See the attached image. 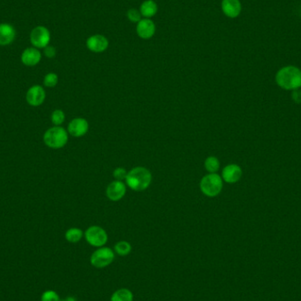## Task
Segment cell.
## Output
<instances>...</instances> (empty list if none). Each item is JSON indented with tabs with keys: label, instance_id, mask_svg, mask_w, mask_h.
Returning <instances> with one entry per match:
<instances>
[{
	"label": "cell",
	"instance_id": "5bb4252c",
	"mask_svg": "<svg viewBox=\"0 0 301 301\" xmlns=\"http://www.w3.org/2000/svg\"><path fill=\"white\" fill-rule=\"evenodd\" d=\"M156 31V26L151 19H142L137 25V34L140 38L148 40L152 38Z\"/></svg>",
	"mask_w": 301,
	"mask_h": 301
},
{
	"label": "cell",
	"instance_id": "5b68a950",
	"mask_svg": "<svg viewBox=\"0 0 301 301\" xmlns=\"http://www.w3.org/2000/svg\"><path fill=\"white\" fill-rule=\"evenodd\" d=\"M115 259V253L113 250L109 248L101 247L95 250L91 255V264L97 269H102L109 266Z\"/></svg>",
	"mask_w": 301,
	"mask_h": 301
},
{
	"label": "cell",
	"instance_id": "9a60e30c",
	"mask_svg": "<svg viewBox=\"0 0 301 301\" xmlns=\"http://www.w3.org/2000/svg\"><path fill=\"white\" fill-rule=\"evenodd\" d=\"M221 9L227 17L235 19L240 16L242 5L240 0H222Z\"/></svg>",
	"mask_w": 301,
	"mask_h": 301
},
{
	"label": "cell",
	"instance_id": "8992f818",
	"mask_svg": "<svg viewBox=\"0 0 301 301\" xmlns=\"http://www.w3.org/2000/svg\"><path fill=\"white\" fill-rule=\"evenodd\" d=\"M85 238L93 247L101 248L108 242V234L103 228L98 226H92L85 232Z\"/></svg>",
	"mask_w": 301,
	"mask_h": 301
},
{
	"label": "cell",
	"instance_id": "7402d4cb",
	"mask_svg": "<svg viewBox=\"0 0 301 301\" xmlns=\"http://www.w3.org/2000/svg\"><path fill=\"white\" fill-rule=\"evenodd\" d=\"M66 120V114L61 109H56L51 114V122L55 126H60Z\"/></svg>",
	"mask_w": 301,
	"mask_h": 301
},
{
	"label": "cell",
	"instance_id": "6da1fadb",
	"mask_svg": "<svg viewBox=\"0 0 301 301\" xmlns=\"http://www.w3.org/2000/svg\"><path fill=\"white\" fill-rule=\"evenodd\" d=\"M276 83L286 91H294L301 88V70L295 66H286L278 70Z\"/></svg>",
	"mask_w": 301,
	"mask_h": 301
},
{
	"label": "cell",
	"instance_id": "ffe728a7",
	"mask_svg": "<svg viewBox=\"0 0 301 301\" xmlns=\"http://www.w3.org/2000/svg\"><path fill=\"white\" fill-rule=\"evenodd\" d=\"M205 167L209 174L217 173L220 168V162L215 156H209L205 161Z\"/></svg>",
	"mask_w": 301,
	"mask_h": 301
},
{
	"label": "cell",
	"instance_id": "2e32d148",
	"mask_svg": "<svg viewBox=\"0 0 301 301\" xmlns=\"http://www.w3.org/2000/svg\"><path fill=\"white\" fill-rule=\"evenodd\" d=\"M16 37V31L11 24H0V46H7L13 44Z\"/></svg>",
	"mask_w": 301,
	"mask_h": 301
},
{
	"label": "cell",
	"instance_id": "ba28073f",
	"mask_svg": "<svg viewBox=\"0 0 301 301\" xmlns=\"http://www.w3.org/2000/svg\"><path fill=\"white\" fill-rule=\"evenodd\" d=\"M46 98V92L40 85L32 86L26 93V102L33 107H38L44 102Z\"/></svg>",
	"mask_w": 301,
	"mask_h": 301
},
{
	"label": "cell",
	"instance_id": "603a6c76",
	"mask_svg": "<svg viewBox=\"0 0 301 301\" xmlns=\"http://www.w3.org/2000/svg\"><path fill=\"white\" fill-rule=\"evenodd\" d=\"M58 83V76L54 72H49L45 75L44 79V85L46 88H55Z\"/></svg>",
	"mask_w": 301,
	"mask_h": 301
},
{
	"label": "cell",
	"instance_id": "d6986e66",
	"mask_svg": "<svg viewBox=\"0 0 301 301\" xmlns=\"http://www.w3.org/2000/svg\"><path fill=\"white\" fill-rule=\"evenodd\" d=\"M82 237H83V232L79 228H76V227L70 228L66 232V240L70 243L79 242V240L82 239Z\"/></svg>",
	"mask_w": 301,
	"mask_h": 301
},
{
	"label": "cell",
	"instance_id": "484cf974",
	"mask_svg": "<svg viewBox=\"0 0 301 301\" xmlns=\"http://www.w3.org/2000/svg\"><path fill=\"white\" fill-rule=\"evenodd\" d=\"M127 175H128V172L125 168H122V167H117L113 172L114 178L116 179V181L122 182V180H126Z\"/></svg>",
	"mask_w": 301,
	"mask_h": 301
},
{
	"label": "cell",
	"instance_id": "9c48e42d",
	"mask_svg": "<svg viewBox=\"0 0 301 301\" xmlns=\"http://www.w3.org/2000/svg\"><path fill=\"white\" fill-rule=\"evenodd\" d=\"M89 130V123L85 118H74L68 124L67 131L74 138H81L86 135Z\"/></svg>",
	"mask_w": 301,
	"mask_h": 301
},
{
	"label": "cell",
	"instance_id": "3957f363",
	"mask_svg": "<svg viewBox=\"0 0 301 301\" xmlns=\"http://www.w3.org/2000/svg\"><path fill=\"white\" fill-rule=\"evenodd\" d=\"M69 139L68 131L61 126H54L45 131L44 135V144L52 149L63 148Z\"/></svg>",
	"mask_w": 301,
	"mask_h": 301
},
{
	"label": "cell",
	"instance_id": "4316f807",
	"mask_svg": "<svg viewBox=\"0 0 301 301\" xmlns=\"http://www.w3.org/2000/svg\"><path fill=\"white\" fill-rule=\"evenodd\" d=\"M44 55L48 58H53L56 56L57 51H56V48H54L53 46H47L46 48H44Z\"/></svg>",
	"mask_w": 301,
	"mask_h": 301
},
{
	"label": "cell",
	"instance_id": "f1b7e54d",
	"mask_svg": "<svg viewBox=\"0 0 301 301\" xmlns=\"http://www.w3.org/2000/svg\"><path fill=\"white\" fill-rule=\"evenodd\" d=\"M66 301H76V299L73 297H68L66 299Z\"/></svg>",
	"mask_w": 301,
	"mask_h": 301
},
{
	"label": "cell",
	"instance_id": "d4e9b609",
	"mask_svg": "<svg viewBox=\"0 0 301 301\" xmlns=\"http://www.w3.org/2000/svg\"><path fill=\"white\" fill-rule=\"evenodd\" d=\"M41 301H59V296L55 291L52 290H48L43 293L42 298H41Z\"/></svg>",
	"mask_w": 301,
	"mask_h": 301
},
{
	"label": "cell",
	"instance_id": "30bf717a",
	"mask_svg": "<svg viewBox=\"0 0 301 301\" xmlns=\"http://www.w3.org/2000/svg\"><path fill=\"white\" fill-rule=\"evenodd\" d=\"M126 194V186L121 181H114L106 188V196L109 200L117 202Z\"/></svg>",
	"mask_w": 301,
	"mask_h": 301
},
{
	"label": "cell",
	"instance_id": "8fae6325",
	"mask_svg": "<svg viewBox=\"0 0 301 301\" xmlns=\"http://www.w3.org/2000/svg\"><path fill=\"white\" fill-rule=\"evenodd\" d=\"M109 45V40L102 35H93L87 40V47L92 52H104Z\"/></svg>",
	"mask_w": 301,
	"mask_h": 301
},
{
	"label": "cell",
	"instance_id": "e0dca14e",
	"mask_svg": "<svg viewBox=\"0 0 301 301\" xmlns=\"http://www.w3.org/2000/svg\"><path fill=\"white\" fill-rule=\"evenodd\" d=\"M140 13L145 19H150L158 13V4L154 0H145L140 6Z\"/></svg>",
	"mask_w": 301,
	"mask_h": 301
},
{
	"label": "cell",
	"instance_id": "f546056e",
	"mask_svg": "<svg viewBox=\"0 0 301 301\" xmlns=\"http://www.w3.org/2000/svg\"><path fill=\"white\" fill-rule=\"evenodd\" d=\"M66 301V300H65V301Z\"/></svg>",
	"mask_w": 301,
	"mask_h": 301
},
{
	"label": "cell",
	"instance_id": "83f0119b",
	"mask_svg": "<svg viewBox=\"0 0 301 301\" xmlns=\"http://www.w3.org/2000/svg\"><path fill=\"white\" fill-rule=\"evenodd\" d=\"M292 99H293V101L295 103H298V104L301 103V91L300 89L293 91V93H292Z\"/></svg>",
	"mask_w": 301,
	"mask_h": 301
},
{
	"label": "cell",
	"instance_id": "ac0fdd59",
	"mask_svg": "<svg viewBox=\"0 0 301 301\" xmlns=\"http://www.w3.org/2000/svg\"><path fill=\"white\" fill-rule=\"evenodd\" d=\"M110 301H133V293L129 289H119L112 294Z\"/></svg>",
	"mask_w": 301,
	"mask_h": 301
},
{
	"label": "cell",
	"instance_id": "277c9868",
	"mask_svg": "<svg viewBox=\"0 0 301 301\" xmlns=\"http://www.w3.org/2000/svg\"><path fill=\"white\" fill-rule=\"evenodd\" d=\"M202 193L209 197L218 196L223 189V179L217 173L205 175L200 182Z\"/></svg>",
	"mask_w": 301,
	"mask_h": 301
},
{
	"label": "cell",
	"instance_id": "52a82bcc",
	"mask_svg": "<svg viewBox=\"0 0 301 301\" xmlns=\"http://www.w3.org/2000/svg\"><path fill=\"white\" fill-rule=\"evenodd\" d=\"M51 39L50 32L46 26H35L30 33V42L33 47L44 48L48 46Z\"/></svg>",
	"mask_w": 301,
	"mask_h": 301
},
{
	"label": "cell",
	"instance_id": "7c38bea8",
	"mask_svg": "<svg viewBox=\"0 0 301 301\" xmlns=\"http://www.w3.org/2000/svg\"><path fill=\"white\" fill-rule=\"evenodd\" d=\"M242 176V169L237 164H229L222 170V179L227 184H236Z\"/></svg>",
	"mask_w": 301,
	"mask_h": 301
},
{
	"label": "cell",
	"instance_id": "cb8c5ba5",
	"mask_svg": "<svg viewBox=\"0 0 301 301\" xmlns=\"http://www.w3.org/2000/svg\"><path fill=\"white\" fill-rule=\"evenodd\" d=\"M127 17L129 19V21L133 23H139L142 20V14L140 13V11L137 9H130L127 12Z\"/></svg>",
	"mask_w": 301,
	"mask_h": 301
},
{
	"label": "cell",
	"instance_id": "4fadbf2b",
	"mask_svg": "<svg viewBox=\"0 0 301 301\" xmlns=\"http://www.w3.org/2000/svg\"><path fill=\"white\" fill-rule=\"evenodd\" d=\"M21 60L24 66L28 67L37 66L42 60V53L39 48L35 47L25 48L21 56Z\"/></svg>",
	"mask_w": 301,
	"mask_h": 301
},
{
	"label": "cell",
	"instance_id": "7a4b0ae2",
	"mask_svg": "<svg viewBox=\"0 0 301 301\" xmlns=\"http://www.w3.org/2000/svg\"><path fill=\"white\" fill-rule=\"evenodd\" d=\"M153 176L151 172L144 166H137L128 172L126 184L134 191L141 192L149 188L152 184Z\"/></svg>",
	"mask_w": 301,
	"mask_h": 301
},
{
	"label": "cell",
	"instance_id": "44dd1931",
	"mask_svg": "<svg viewBox=\"0 0 301 301\" xmlns=\"http://www.w3.org/2000/svg\"><path fill=\"white\" fill-rule=\"evenodd\" d=\"M115 250L119 255L125 256L131 252V245L125 240H121L115 246Z\"/></svg>",
	"mask_w": 301,
	"mask_h": 301
}]
</instances>
